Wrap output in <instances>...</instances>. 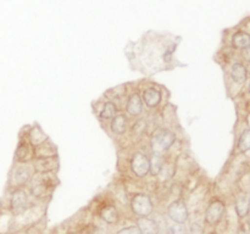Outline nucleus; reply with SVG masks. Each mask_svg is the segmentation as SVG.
Wrapping results in <instances>:
<instances>
[{"label": "nucleus", "mask_w": 250, "mask_h": 234, "mask_svg": "<svg viewBox=\"0 0 250 234\" xmlns=\"http://www.w3.org/2000/svg\"><path fill=\"white\" fill-rule=\"evenodd\" d=\"M247 217H248V223H249V226H250V211H249L248 216H247Z\"/></svg>", "instance_id": "7c9ffc66"}, {"label": "nucleus", "mask_w": 250, "mask_h": 234, "mask_svg": "<svg viewBox=\"0 0 250 234\" xmlns=\"http://www.w3.org/2000/svg\"><path fill=\"white\" fill-rule=\"evenodd\" d=\"M144 107L143 100H142L141 92L139 89H131L127 94V97L125 98V106H124V112L129 117V118H138L142 117L144 114Z\"/></svg>", "instance_id": "6e6552de"}, {"label": "nucleus", "mask_w": 250, "mask_h": 234, "mask_svg": "<svg viewBox=\"0 0 250 234\" xmlns=\"http://www.w3.org/2000/svg\"><path fill=\"white\" fill-rule=\"evenodd\" d=\"M22 131L24 132L27 139H28L29 143H31L32 146H34V148L49 138V136L43 131V128H42L41 124H39L38 122H33L31 126H27V129H22Z\"/></svg>", "instance_id": "f3484780"}, {"label": "nucleus", "mask_w": 250, "mask_h": 234, "mask_svg": "<svg viewBox=\"0 0 250 234\" xmlns=\"http://www.w3.org/2000/svg\"><path fill=\"white\" fill-rule=\"evenodd\" d=\"M94 234H106V232H105V231H103V229H98V231L95 232Z\"/></svg>", "instance_id": "c756f323"}, {"label": "nucleus", "mask_w": 250, "mask_h": 234, "mask_svg": "<svg viewBox=\"0 0 250 234\" xmlns=\"http://www.w3.org/2000/svg\"><path fill=\"white\" fill-rule=\"evenodd\" d=\"M237 234H248V232H247V229L244 227H239V229L237 231Z\"/></svg>", "instance_id": "c85d7f7f"}, {"label": "nucleus", "mask_w": 250, "mask_h": 234, "mask_svg": "<svg viewBox=\"0 0 250 234\" xmlns=\"http://www.w3.org/2000/svg\"><path fill=\"white\" fill-rule=\"evenodd\" d=\"M128 84H120L116 85L115 88H110L106 92L104 93L105 99L115 100V101H120V100H124V98L127 97L128 94Z\"/></svg>", "instance_id": "393cba45"}, {"label": "nucleus", "mask_w": 250, "mask_h": 234, "mask_svg": "<svg viewBox=\"0 0 250 234\" xmlns=\"http://www.w3.org/2000/svg\"><path fill=\"white\" fill-rule=\"evenodd\" d=\"M178 140V136L172 127L159 126L155 127L153 131L149 133L148 138V148L149 153L166 154L171 153L173 146L176 145Z\"/></svg>", "instance_id": "f03ea898"}, {"label": "nucleus", "mask_w": 250, "mask_h": 234, "mask_svg": "<svg viewBox=\"0 0 250 234\" xmlns=\"http://www.w3.org/2000/svg\"><path fill=\"white\" fill-rule=\"evenodd\" d=\"M166 212H167V217L173 223L185 224L189 219V210H188L187 204L181 199L173 200L167 206Z\"/></svg>", "instance_id": "ddd939ff"}, {"label": "nucleus", "mask_w": 250, "mask_h": 234, "mask_svg": "<svg viewBox=\"0 0 250 234\" xmlns=\"http://www.w3.org/2000/svg\"><path fill=\"white\" fill-rule=\"evenodd\" d=\"M237 149L242 154L250 151V128L243 129V132L239 134L238 141H237Z\"/></svg>", "instance_id": "bb28decb"}, {"label": "nucleus", "mask_w": 250, "mask_h": 234, "mask_svg": "<svg viewBox=\"0 0 250 234\" xmlns=\"http://www.w3.org/2000/svg\"><path fill=\"white\" fill-rule=\"evenodd\" d=\"M58 185V173H36L28 182L27 192L34 199H44Z\"/></svg>", "instance_id": "7ed1b4c3"}, {"label": "nucleus", "mask_w": 250, "mask_h": 234, "mask_svg": "<svg viewBox=\"0 0 250 234\" xmlns=\"http://www.w3.org/2000/svg\"><path fill=\"white\" fill-rule=\"evenodd\" d=\"M160 37L154 34L153 38H150L146 34L139 45L134 43L136 60L129 65L132 70L151 76L161 71H171L178 66H185L178 62L176 58L180 38L175 40V38L160 39Z\"/></svg>", "instance_id": "f257e3e1"}, {"label": "nucleus", "mask_w": 250, "mask_h": 234, "mask_svg": "<svg viewBox=\"0 0 250 234\" xmlns=\"http://www.w3.org/2000/svg\"><path fill=\"white\" fill-rule=\"evenodd\" d=\"M29 197H31V195L24 188L12 189L11 195H10L9 207L14 216H20L27 211L29 206Z\"/></svg>", "instance_id": "9d476101"}, {"label": "nucleus", "mask_w": 250, "mask_h": 234, "mask_svg": "<svg viewBox=\"0 0 250 234\" xmlns=\"http://www.w3.org/2000/svg\"><path fill=\"white\" fill-rule=\"evenodd\" d=\"M248 92H249V94H250V80H249V84H248Z\"/></svg>", "instance_id": "2f4dec72"}, {"label": "nucleus", "mask_w": 250, "mask_h": 234, "mask_svg": "<svg viewBox=\"0 0 250 234\" xmlns=\"http://www.w3.org/2000/svg\"><path fill=\"white\" fill-rule=\"evenodd\" d=\"M34 170L32 163H20L14 162L11 171H10L9 187L11 189L16 188H24L31 178L33 177Z\"/></svg>", "instance_id": "423d86ee"}, {"label": "nucleus", "mask_w": 250, "mask_h": 234, "mask_svg": "<svg viewBox=\"0 0 250 234\" xmlns=\"http://www.w3.org/2000/svg\"><path fill=\"white\" fill-rule=\"evenodd\" d=\"M225 212H226V204L221 199H212L205 209V223L209 226H216L224 218Z\"/></svg>", "instance_id": "f8f14e48"}, {"label": "nucleus", "mask_w": 250, "mask_h": 234, "mask_svg": "<svg viewBox=\"0 0 250 234\" xmlns=\"http://www.w3.org/2000/svg\"><path fill=\"white\" fill-rule=\"evenodd\" d=\"M165 157H166V155L149 153V158H150V170H149V177L155 178L156 176L159 175V172H160L164 162H165Z\"/></svg>", "instance_id": "a878e982"}, {"label": "nucleus", "mask_w": 250, "mask_h": 234, "mask_svg": "<svg viewBox=\"0 0 250 234\" xmlns=\"http://www.w3.org/2000/svg\"><path fill=\"white\" fill-rule=\"evenodd\" d=\"M136 226L141 234H159L160 233V224L158 221L148 217H137Z\"/></svg>", "instance_id": "6ab92c4d"}, {"label": "nucleus", "mask_w": 250, "mask_h": 234, "mask_svg": "<svg viewBox=\"0 0 250 234\" xmlns=\"http://www.w3.org/2000/svg\"><path fill=\"white\" fill-rule=\"evenodd\" d=\"M138 89L141 92L144 107L148 109L149 111H155L163 105V101L165 100L164 93L167 90L165 87L155 82H148L146 84H144V82H141L138 85Z\"/></svg>", "instance_id": "20e7f679"}, {"label": "nucleus", "mask_w": 250, "mask_h": 234, "mask_svg": "<svg viewBox=\"0 0 250 234\" xmlns=\"http://www.w3.org/2000/svg\"><path fill=\"white\" fill-rule=\"evenodd\" d=\"M129 207L137 217H148L154 212V202L146 193H134L129 197Z\"/></svg>", "instance_id": "0eeeda50"}, {"label": "nucleus", "mask_w": 250, "mask_h": 234, "mask_svg": "<svg viewBox=\"0 0 250 234\" xmlns=\"http://www.w3.org/2000/svg\"><path fill=\"white\" fill-rule=\"evenodd\" d=\"M234 210L239 218H244L248 216L250 211V196L248 193L241 192L237 194L236 201H234Z\"/></svg>", "instance_id": "aec40b11"}, {"label": "nucleus", "mask_w": 250, "mask_h": 234, "mask_svg": "<svg viewBox=\"0 0 250 234\" xmlns=\"http://www.w3.org/2000/svg\"><path fill=\"white\" fill-rule=\"evenodd\" d=\"M31 163L36 173H58L60 170L59 155L48 156V157H36Z\"/></svg>", "instance_id": "4468645a"}, {"label": "nucleus", "mask_w": 250, "mask_h": 234, "mask_svg": "<svg viewBox=\"0 0 250 234\" xmlns=\"http://www.w3.org/2000/svg\"><path fill=\"white\" fill-rule=\"evenodd\" d=\"M93 104H95L94 114L100 123H109L110 119L121 111L119 106V101H115V100L106 99V101H105V100L98 99Z\"/></svg>", "instance_id": "1a4fd4ad"}, {"label": "nucleus", "mask_w": 250, "mask_h": 234, "mask_svg": "<svg viewBox=\"0 0 250 234\" xmlns=\"http://www.w3.org/2000/svg\"><path fill=\"white\" fill-rule=\"evenodd\" d=\"M34 160V146L29 143L23 131L20 133L19 143H17L16 150H15L14 162L20 163H31Z\"/></svg>", "instance_id": "9b49d317"}, {"label": "nucleus", "mask_w": 250, "mask_h": 234, "mask_svg": "<svg viewBox=\"0 0 250 234\" xmlns=\"http://www.w3.org/2000/svg\"><path fill=\"white\" fill-rule=\"evenodd\" d=\"M99 217L106 224H116L120 221V212L115 205L105 204L100 207Z\"/></svg>", "instance_id": "4be33fe9"}, {"label": "nucleus", "mask_w": 250, "mask_h": 234, "mask_svg": "<svg viewBox=\"0 0 250 234\" xmlns=\"http://www.w3.org/2000/svg\"><path fill=\"white\" fill-rule=\"evenodd\" d=\"M59 155L58 145L51 140L50 138L46 139L42 144L34 148V158L36 157H48V156Z\"/></svg>", "instance_id": "412c9836"}, {"label": "nucleus", "mask_w": 250, "mask_h": 234, "mask_svg": "<svg viewBox=\"0 0 250 234\" xmlns=\"http://www.w3.org/2000/svg\"><path fill=\"white\" fill-rule=\"evenodd\" d=\"M128 167L131 171V175L137 179H144L149 176L150 170V158L149 153L136 149L131 153L128 157Z\"/></svg>", "instance_id": "39448f33"}, {"label": "nucleus", "mask_w": 250, "mask_h": 234, "mask_svg": "<svg viewBox=\"0 0 250 234\" xmlns=\"http://www.w3.org/2000/svg\"><path fill=\"white\" fill-rule=\"evenodd\" d=\"M149 129V119L146 117H138V118L134 119L133 123L129 126L128 133L131 136H134L136 138L142 139L143 136H146L148 133Z\"/></svg>", "instance_id": "b1692460"}, {"label": "nucleus", "mask_w": 250, "mask_h": 234, "mask_svg": "<svg viewBox=\"0 0 250 234\" xmlns=\"http://www.w3.org/2000/svg\"><path fill=\"white\" fill-rule=\"evenodd\" d=\"M116 234H141V233H139L138 228H137V226L134 224V226L124 227V228L120 229Z\"/></svg>", "instance_id": "cd10ccee"}, {"label": "nucleus", "mask_w": 250, "mask_h": 234, "mask_svg": "<svg viewBox=\"0 0 250 234\" xmlns=\"http://www.w3.org/2000/svg\"><path fill=\"white\" fill-rule=\"evenodd\" d=\"M176 176V158L170 157L168 154H166L165 162H164L163 167H161L160 172L156 176L155 179H158L159 183L161 184H167L168 182L175 179Z\"/></svg>", "instance_id": "dca6fc26"}, {"label": "nucleus", "mask_w": 250, "mask_h": 234, "mask_svg": "<svg viewBox=\"0 0 250 234\" xmlns=\"http://www.w3.org/2000/svg\"><path fill=\"white\" fill-rule=\"evenodd\" d=\"M229 76L232 82L238 85H243L248 80L249 77L248 67L241 61H236V62L231 63V66H229Z\"/></svg>", "instance_id": "a211bd4d"}, {"label": "nucleus", "mask_w": 250, "mask_h": 234, "mask_svg": "<svg viewBox=\"0 0 250 234\" xmlns=\"http://www.w3.org/2000/svg\"><path fill=\"white\" fill-rule=\"evenodd\" d=\"M107 126H109V131L112 136H124L128 133L131 122H129V117L124 111H120L116 116L110 119Z\"/></svg>", "instance_id": "2eb2a0df"}, {"label": "nucleus", "mask_w": 250, "mask_h": 234, "mask_svg": "<svg viewBox=\"0 0 250 234\" xmlns=\"http://www.w3.org/2000/svg\"><path fill=\"white\" fill-rule=\"evenodd\" d=\"M231 46L234 50H246L250 48V34L246 31L234 32L231 38Z\"/></svg>", "instance_id": "5701e85b"}]
</instances>
